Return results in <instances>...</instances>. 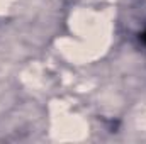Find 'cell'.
I'll return each mask as SVG.
<instances>
[{
	"label": "cell",
	"mask_w": 146,
	"mask_h": 144,
	"mask_svg": "<svg viewBox=\"0 0 146 144\" xmlns=\"http://www.w3.org/2000/svg\"><path fill=\"white\" fill-rule=\"evenodd\" d=\"M143 41H145V42H146V32H145V34H143Z\"/></svg>",
	"instance_id": "6da1fadb"
}]
</instances>
